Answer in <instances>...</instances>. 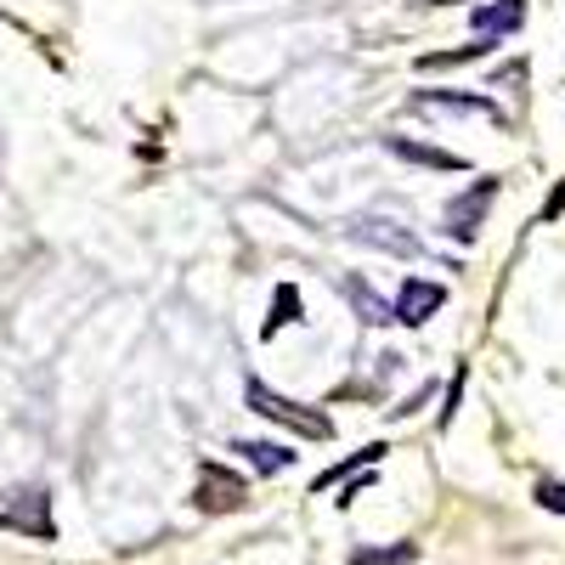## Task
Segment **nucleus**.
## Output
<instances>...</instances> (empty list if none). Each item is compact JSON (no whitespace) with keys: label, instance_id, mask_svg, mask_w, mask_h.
Segmentation results:
<instances>
[{"label":"nucleus","instance_id":"obj_1","mask_svg":"<svg viewBox=\"0 0 565 565\" xmlns=\"http://www.w3.org/2000/svg\"><path fill=\"white\" fill-rule=\"evenodd\" d=\"M244 402H249L260 418L282 424V430H295V436H306V441H328V436H334V418H328L322 407H306V402L277 396L266 380H249V385H244Z\"/></svg>","mask_w":565,"mask_h":565},{"label":"nucleus","instance_id":"obj_2","mask_svg":"<svg viewBox=\"0 0 565 565\" xmlns=\"http://www.w3.org/2000/svg\"><path fill=\"white\" fill-rule=\"evenodd\" d=\"M0 526L23 532L34 543H57V521H52V492L45 487H12L0 498Z\"/></svg>","mask_w":565,"mask_h":565},{"label":"nucleus","instance_id":"obj_3","mask_svg":"<svg viewBox=\"0 0 565 565\" xmlns=\"http://www.w3.org/2000/svg\"><path fill=\"white\" fill-rule=\"evenodd\" d=\"M249 503V481L238 476V469H226L215 458L199 463V481H193V509L199 514H232Z\"/></svg>","mask_w":565,"mask_h":565},{"label":"nucleus","instance_id":"obj_4","mask_svg":"<svg viewBox=\"0 0 565 565\" xmlns=\"http://www.w3.org/2000/svg\"><path fill=\"white\" fill-rule=\"evenodd\" d=\"M492 199H498V181H492V175H481L476 186H469V193H458V199L447 204V238L476 244V232H481V221H487Z\"/></svg>","mask_w":565,"mask_h":565},{"label":"nucleus","instance_id":"obj_5","mask_svg":"<svg viewBox=\"0 0 565 565\" xmlns=\"http://www.w3.org/2000/svg\"><path fill=\"white\" fill-rule=\"evenodd\" d=\"M441 306H447V289H441V282H430V277H407V282H402V295H396V322L418 328V322H430Z\"/></svg>","mask_w":565,"mask_h":565},{"label":"nucleus","instance_id":"obj_6","mask_svg":"<svg viewBox=\"0 0 565 565\" xmlns=\"http://www.w3.org/2000/svg\"><path fill=\"white\" fill-rule=\"evenodd\" d=\"M351 238H356V244H373V249H391V255H418V260H424V244L413 238L407 226L385 221V215H367V221H356V226H351Z\"/></svg>","mask_w":565,"mask_h":565},{"label":"nucleus","instance_id":"obj_7","mask_svg":"<svg viewBox=\"0 0 565 565\" xmlns=\"http://www.w3.org/2000/svg\"><path fill=\"white\" fill-rule=\"evenodd\" d=\"M526 23V0H487V7L469 12V29L476 40H498V34H514Z\"/></svg>","mask_w":565,"mask_h":565},{"label":"nucleus","instance_id":"obj_8","mask_svg":"<svg viewBox=\"0 0 565 565\" xmlns=\"http://www.w3.org/2000/svg\"><path fill=\"white\" fill-rule=\"evenodd\" d=\"M413 114H492V103L487 97H476V90H418V97L407 103Z\"/></svg>","mask_w":565,"mask_h":565},{"label":"nucleus","instance_id":"obj_9","mask_svg":"<svg viewBox=\"0 0 565 565\" xmlns=\"http://www.w3.org/2000/svg\"><path fill=\"white\" fill-rule=\"evenodd\" d=\"M385 148L407 164H424V170H463L458 153H441V148H430V141H413V136H385Z\"/></svg>","mask_w":565,"mask_h":565},{"label":"nucleus","instance_id":"obj_10","mask_svg":"<svg viewBox=\"0 0 565 565\" xmlns=\"http://www.w3.org/2000/svg\"><path fill=\"white\" fill-rule=\"evenodd\" d=\"M345 295H351V306H356V317H362L367 328L396 322V306H385L380 295H373V289H367V277H345Z\"/></svg>","mask_w":565,"mask_h":565},{"label":"nucleus","instance_id":"obj_11","mask_svg":"<svg viewBox=\"0 0 565 565\" xmlns=\"http://www.w3.org/2000/svg\"><path fill=\"white\" fill-rule=\"evenodd\" d=\"M385 452H391L385 441H367V447H362V452H351L345 463H334V469H322V476H317L311 487H317V492H328V487H340L345 476H356V469H380V458H385Z\"/></svg>","mask_w":565,"mask_h":565},{"label":"nucleus","instance_id":"obj_12","mask_svg":"<svg viewBox=\"0 0 565 565\" xmlns=\"http://www.w3.org/2000/svg\"><path fill=\"white\" fill-rule=\"evenodd\" d=\"M498 40H469V45H452V52H430V57H418V68L430 74V68H463V63H481L492 52Z\"/></svg>","mask_w":565,"mask_h":565},{"label":"nucleus","instance_id":"obj_13","mask_svg":"<svg viewBox=\"0 0 565 565\" xmlns=\"http://www.w3.org/2000/svg\"><path fill=\"white\" fill-rule=\"evenodd\" d=\"M232 452H244L249 469H260V476H277V469H289V463H295L289 447H271V441H238Z\"/></svg>","mask_w":565,"mask_h":565},{"label":"nucleus","instance_id":"obj_14","mask_svg":"<svg viewBox=\"0 0 565 565\" xmlns=\"http://www.w3.org/2000/svg\"><path fill=\"white\" fill-rule=\"evenodd\" d=\"M289 322H300V289H295V282H282V289L271 295V317H266V328H260V334L271 340L277 328H289Z\"/></svg>","mask_w":565,"mask_h":565},{"label":"nucleus","instance_id":"obj_15","mask_svg":"<svg viewBox=\"0 0 565 565\" xmlns=\"http://www.w3.org/2000/svg\"><path fill=\"white\" fill-rule=\"evenodd\" d=\"M418 559V543H391V548H356L351 565H413Z\"/></svg>","mask_w":565,"mask_h":565},{"label":"nucleus","instance_id":"obj_16","mask_svg":"<svg viewBox=\"0 0 565 565\" xmlns=\"http://www.w3.org/2000/svg\"><path fill=\"white\" fill-rule=\"evenodd\" d=\"M537 503L554 509V514H565V481H537Z\"/></svg>","mask_w":565,"mask_h":565},{"label":"nucleus","instance_id":"obj_17","mask_svg":"<svg viewBox=\"0 0 565 565\" xmlns=\"http://www.w3.org/2000/svg\"><path fill=\"white\" fill-rule=\"evenodd\" d=\"M458 402H463V367L452 373V391H447V407H441V430L452 424V413H458Z\"/></svg>","mask_w":565,"mask_h":565},{"label":"nucleus","instance_id":"obj_18","mask_svg":"<svg viewBox=\"0 0 565 565\" xmlns=\"http://www.w3.org/2000/svg\"><path fill=\"white\" fill-rule=\"evenodd\" d=\"M554 215H565V181L548 193V204H543V221H554Z\"/></svg>","mask_w":565,"mask_h":565}]
</instances>
